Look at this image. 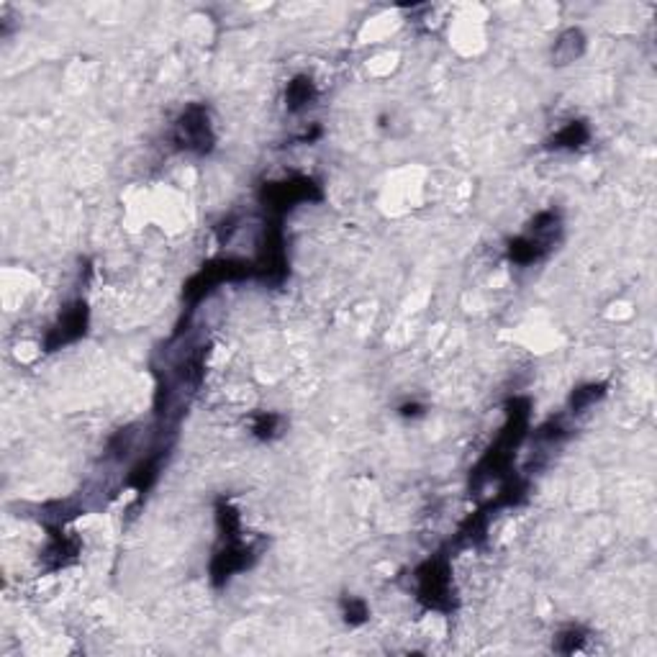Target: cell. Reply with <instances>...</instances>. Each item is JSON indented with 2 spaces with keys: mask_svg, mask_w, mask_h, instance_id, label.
Here are the masks:
<instances>
[{
  "mask_svg": "<svg viewBox=\"0 0 657 657\" xmlns=\"http://www.w3.org/2000/svg\"><path fill=\"white\" fill-rule=\"evenodd\" d=\"M529 398H513L506 406V424L504 429L498 432L496 442L486 450V455L478 460L473 475H470V483L473 488H481L496 481V478H504L509 470H512L513 455L519 450V444L524 442L527 432H529Z\"/></svg>",
  "mask_w": 657,
  "mask_h": 657,
  "instance_id": "1",
  "label": "cell"
},
{
  "mask_svg": "<svg viewBox=\"0 0 657 657\" xmlns=\"http://www.w3.org/2000/svg\"><path fill=\"white\" fill-rule=\"evenodd\" d=\"M416 598L424 609L452 614L455 611V588H452V565L444 552L432 555L416 567Z\"/></svg>",
  "mask_w": 657,
  "mask_h": 657,
  "instance_id": "2",
  "label": "cell"
},
{
  "mask_svg": "<svg viewBox=\"0 0 657 657\" xmlns=\"http://www.w3.org/2000/svg\"><path fill=\"white\" fill-rule=\"evenodd\" d=\"M172 142L180 152H188L195 157L211 154L216 146V131H214L208 108L200 103L185 106V111L177 116V121L172 126Z\"/></svg>",
  "mask_w": 657,
  "mask_h": 657,
  "instance_id": "3",
  "label": "cell"
},
{
  "mask_svg": "<svg viewBox=\"0 0 657 657\" xmlns=\"http://www.w3.org/2000/svg\"><path fill=\"white\" fill-rule=\"evenodd\" d=\"M318 200H324V191L309 175H293L285 180H275V183L262 185L260 191V203L275 219H280L283 214H288L301 203H318Z\"/></svg>",
  "mask_w": 657,
  "mask_h": 657,
  "instance_id": "4",
  "label": "cell"
},
{
  "mask_svg": "<svg viewBox=\"0 0 657 657\" xmlns=\"http://www.w3.org/2000/svg\"><path fill=\"white\" fill-rule=\"evenodd\" d=\"M252 265H254V280L257 283L270 285V288H278V285L285 283V278H288V254H285V237H283V229H280V219H275L270 226L265 223L260 252L252 260Z\"/></svg>",
  "mask_w": 657,
  "mask_h": 657,
  "instance_id": "5",
  "label": "cell"
},
{
  "mask_svg": "<svg viewBox=\"0 0 657 657\" xmlns=\"http://www.w3.org/2000/svg\"><path fill=\"white\" fill-rule=\"evenodd\" d=\"M257 552L260 550L254 544H249L244 536L221 542V547L216 550L214 560H211V581H214V585H223L231 575L252 567V562L257 560Z\"/></svg>",
  "mask_w": 657,
  "mask_h": 657,
  "instance_id": "6",
  "label": "cell"
},
{
  "mask_svg": "<svg viewBox=\"0 0 657 657\" xmlns=\"http://www.w3.org/2000/svg\"><path fill=\"white\" fill-rule=\"evenodd\" d=\"M88 324H90V311H88V303L85 301H74L70 309L62 311L59 321L49 329L47 340H44V349L54 352V349H62L73 341L82 340L85 332H88Z\"/></svg>",
  "mask_w": 657,
  "mask_h": 657,
  "instance_id": "7",
  "label": "cell"
},
{
  "mask_svg": "<svg viewBox=\"0 0 657 657\" xmlns=\"http://www.w3.org/2000/svg\"><path fill=\"white\" fill-rule=\"evenodd\" d=\"M80 555V542L74 536L65 535L62 527H49V542L42 552V562L47 570H62L73 565Z\"/></svg>",
  "mask_w": 657,
  "mask_h": 657,
  "instance_id": "8",
  "label": "cell"
},
{
  "mask_svg": "<svg viewBox=\"0 0 657 657\" xmlns=\"http://www.w3.org/2000/svg\"><path fill=\"white\" fill-rule=\"evenodd\" d=\"M588 47V39L581 28H565L560 36L555 39V47H552V65L565 67V65H573L575 59H581Z\"/></svg>",
  "mask_w": 657,
  "mask_h": 657,
  "instance_id": "9",
  "label": "cell"
},
{
  "mask_svg": "<svg viewBox=\"0 0 657 657\" xmlns=\"http://www.w3.org/2000/svg\"><path fill=\"white\" fill-rule=\"evenodd\" d=\"M317 98H318L317 82H314L309 74H295L291 82L285 85V108H288L291 113L306 111Z\"/></svg>",
  "mask_w": 657,
  "mask_h": 657,
  "instance_id": "10",
  "label": "cell"
},
{
  "mask_svg": "<svg viewBox=\"0 0 657 657\" xmlns=\"http://www.w3.org/2000/svg\"><path fill=\"white\" fill-rule=\"evenodd\" d=\"M550 249L552 246H547V244L536 242L535 237H529V234H521V237H516L509 242V260H512L513 265H521V268H529V265H535L539 260H544L547 254H550Z\"/></svg>",
  "mask_w": 657,
  "mask_h": 657,
  "instance_id": "11",
  "label": "cell"
},
{
  "mask_svg": "<svg viewBox=\"0 0 657 657\" xmlns=\"http://www.w3.org/2000/svg\"><path fill=\"white\" fill-rule=\"evenodd\" d=\"M591 142V129L585 121H567L560 131H555L547 142V149L555 152H575Z\"/></svg>",
  "mask_w": 657,
  "mask_h": 657,
  "instance_id": "12",
  "label": "cell"
},
{
  "mask_svg": "<svg viewBox=\"0 0 657 657\" xmlns=\"http://www.w3.org/2000/svg\"><path fill=\"white\" fill-rule=\"evenodd\" d=\"M524 234H529V237H535L536 242L547 244V246H555V242L560 239L562 234V219L558 211H539L535 219L529 221V226H527V231Z\"/></svg>",
  "mask_w": 657,
  "mask_h": 657,
  "instance_id": "13",
  "label": "cell"
},
{
  "mask_svg": "<svg viewBox=\"0 0 657 657\" xmlns=\"http://www.w3.org/2000/svg\"><path fill=\"white\" fill-rule=\"evenodd\" d=\"M606 383H585L570 393V401H567V411L570 414H585L588 409H593L604 395H606Z\"/></svg>",
  "mask_w": 657,
  "mask_h": 657,
  "instance_id": "14",
  "label": "cell"
},
{
  "mask_svg": "<svg viewBox=\"0 0 657 657\" xmlns=\"http://www.w3.org/2000/svg\"><path fill=\"white\" fill-rule=\"evenodd\" d=\"M216 524H219L221 542L242 536V513L237 512L229 501H219V506H216Z\"/></svg>",
  "mask_w": 657,
  "mask_h": 657,
  "instance_id": "15",
  "label": "cell"
},
{
  "mask_svg": "<svg viewBox=\"0 0 657 657\" xmlns=\"http://www.w3.org/2000/svg\"><path fill=\"white\" fill-rule=\"evenodd\" d=\"M283 429V416L272 414V411H257L252 416V434L260 442H270L280 434Z\"/></svg>",
  "mask_w": 657,
  "mask_h": 657,
  "instance_id": "16",
  "label": "cell"
},
{
  "mask_svg": "<svg viewBox=\"0 0 657 657\" xmlns=\"http://www.w3.org/2000/svg\"><path fill=\"white\" fill-rule=\"evenodd\" d=\"M588 639V632L581 627H565L558 637H555V650L562 655H573V653H581Z\"/></svg>",
  "mask_w": 657,
  "mask_h": 657,
  "instance_id": "17",
  "label": "cell"
},
{
  "mask_svg": "<svg viewBox=\"0 0 657 657\" xmlns=\"http://www.w3.org/2000/svg\"><path fill=\"white\" fill-rule=\"evenodd\" d=\"M341 616L349 627H363L367 619H370V606H367L363 598H344L341 601Z\"/></svg>",
  "mask_w": 657,
  "mask_h": 657,
  "instance_id": "18",
  "label": "cell"
},
{
  "mask_svg": "<svg viewBox=\"0 0 657 657\" xmlns=\"http://www.w3.org/2000/svg\"><path fill=\"white\" fill-rule=\"evenodd\" d=\"M321 134H324V131H321V126H318V123H314L311 129H306V131H303V134L298 137V142H303V145H314V142H318V139H321Z\"/></svg>",
  "mask_w": 657,
  "mask_h": 657,
  "instance_id": "19",
  "label": "cell"
},
{
  "mask_svg": "<svg viewBox=\"0 0 657 657\" xmlns=\"http://www.w3.org/2000/svg\"><path fill=\"white\" fill-rule=\"evenodd\" d=\"M424 414V406L421 403H406V406H401V416H418Z\"/></svg>",
  "mask_w": 657,
  "mask_h": 657,
  "instance_id": "20",
  "label": "cell"
}]
</instances>
